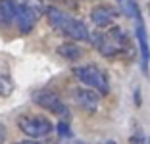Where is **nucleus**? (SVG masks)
I'll return each mask as SVG.
<instances>
[{
  "label": "nucleus",
  "instance_id": "5",
  "mask_svg": "<svg viewBox=\"0 0 150 144\" xmlns=\"http://www.w3.org/2000/svg\"><path fill=\"white\" fill-rule=\"evenodd\" d=\"M133 19H135V33H137L139 40V52H141V69L144 75L150 73V46H148V37H146V29L142 23V16L139 12V6L133 10Z\"/></svg>",
  "mask_w": 150,
  "mask_h": 144
},
{
  "label": "nucleus",
  "instance_id": "13",
  "mask_svg": "<svg viewBox=\"0 0 150 144\" xmlns=\"http://www.w3.org/2000/svg\"><path fill=\"white\" fill-rule=\"evenodd\" d=\"M12 92V81H10L6 75H0V94L8 96Z\"/></svg>",
  "mask_w": 150,
  "mask_h": 144
},
{
  "label": "nucleus",
  "instance_id": "17",
  "mask_svg": "<svg viewBox=\"0 0 150 144\" xmlns=\"http://www.w3.org/2000/svg\"><path fill=\"white\" fill-rule=\"evenodd\" d=\"M18 144H40V142H35V140H23V142H18Z\"/></svg>",
  "mask_w": 150,
  "mask_h": 144
},
{
  "label": "nucleus",
  "instance_id": "4",
  "mask_svg": "<svg viewBox=\"0 0 150 144\" xmlns=\"http://www.w3.org/2000/svg\"><path fill=\"white\" fill-rule=\"evenodd\" d=\"M73 75L77 81L85 85V87H91L94 90L102 92V94H108L110 90V85H108V77L104 75V71L98 69L96 66H79L73 69Z\"/></svg>",
  "mask_w": 150,
  "mask_h": 144
},
{
  "label": "nucleus",
  "instance_id": "1",
  "mask_svg": "<svg viewBox=\"0 0 150 144\" xmlns=\"http://www.w3.org/2000/svg\"><path fill=\"white\" fill-rule=\"evenodd\" d=\"M46 19H48L50 27L58 29L60 33H64L66 37H69L73 40H88L91 39L88 27L83 21L71 18L69 13L62 12L60 8H54V6L46 8Z\"/></svg>",
  "mask_w": 150,
  "mask_h": 144
},
{
  "label": "nucleus",
  "instance_id": "12",
  "mask_svg": "<svg viewBox=\"0 0 150 144\" xmlns=\"http://www.w3.org/2000/svg\"><path fill=\"white\" fill-rule=\"evenodd\" d=\"M115 2H117L121 13H123V16H127V18H131V16H133V10L137 8L135 0H115Z\"/></svg>",
  "mask_w": 150,
  "mask_h": 144
},
{
  "label": "nucleus",
  "instance_id": "16",
  "mask_svg": "<svg viewBox=\"0 0 150 144\" xmlns=\"http://www.w3.org/2000/svg\"><path fill=\"white\" fill-rule=\"evenodd\" d=\"M6 140V127L4 125H0V144Z\"/></svg>",
  "mask_w": 150,
  "mask_h": 144
},
{
  "label": "nucleus",
  "instance_id": "20",
  "mask_svg": "<svg viewBox=\"0 0 150 144\" xmlns=\"http://www.w3.org/2000/svg\"><path fill=\"white\" fill-rule=\"evenodd\" d=\"M148 144H150V140H148Z\"/></svg>",
  "mask_w": 150,
  "mask_h": 144
},
{
  "label": "nucleus",
  "instance_id": "7",
  "mask_svg": "<svg viewBox=\"0 0 150 144\" xmlns=\"http://www.w3.org/2000/svg\"><path fill=\"white\" fill-rule=\"evenodd\" d=\"M33 100H35V104H39L40 108L48 109V112L60 115V117H64V119L69 117L67 106L64 104L62 98H60L58 94H54L52 90H37L35 94H33Z\"/></svg>",
  "mask_w": 150,
  "mask_h": 144
},
{
  "label": "nucleus",
  "instance_id": "6",
  "mask_svg": "<svg viewBox=\"0 0 150 144\" xmlns=\"http://www.w3.org/2000/svg\"><path fill=\"white\" fill-rule=\"evenodd\" d=\"M18 127L25 133L27 136H33V138H40V136H46L52 133V123L46 117H40V115H23L18 119Z\"/></svg>",
  "mask_w": 150,
  "mask_h": 144
},
{
  "label": "nucleus",
  "instance_id": "9",
  "mask_svg": "<svg viewBox=\"0 0 150 144\" xmlns=\"http://www.w3.org/2000/svg\"><path fill=\"white\" fill-rule=\"evenodd\" d=\"M73 98H75V102H77L83 109H87V112H96L98 109L100 98H98V94L94 90H88V88H75Z\"/></svg>",
  "mask_w": 150,
  "mask_h": 144
},
{
  "label": "nucleus",
  "instance_id": "10",
  "mask_svg": "<svg viewBox=\"0 0 150 144\" xmlns=\"http://www.w3.org/2000/svg\"><path fill=\"white\" fill-rule=\"evenodd\" d=\"M18 0H0V27H10L16 21Z\"/></svg>",
  "mask_w": 150,
  "mask_h": 144
},
{
  "label": "nucleus",
  "instance_id": "8",
  "mask_svg": "<svg viewBox=\"0 0 150 144\" xmlns=\"http://www.w3.org/2000/svg\"><path fill=\"white\" fill-rule=\"evenodd\" d=\"M115 18H117V10L110 4H98L91 12V19L96 27H110Z\"/></svg>",
  "mask_w": 150,
  "mask_h": 144
},
{
  "label": "nucleus",
  "instance_id": "3",
  "mask_svg": "<svg viewBox=\"0 0 150 144\" xmlns=\"http://www.w3.org/2000/svg\"><path fill=\"white\" fill-rule=\"evenodd\" d=\"M44 6L40 0H21L18 2V12H16V23H18L21 33H29L35 27L37 19L40 18Z\"/></svg>",
  "mask_w": 150,
  "mask_h": 144
},
{
  "label": "nucleus",
  "instance_id": "18",
  "mask_svg": "<svg viewBox=\"0 0 150 144\" xmlns=\"http://www.w3.org/2000/svg\"><path fill=\"white\" fill-rule=\"evenodd\" d=\"M104 144H115V142H114V140H108V142H104Z\"/></svg>",
  "mask_w": 150,
  "mask_h": 144
},
{
  "label": "nucleus",
  "instance_id": "15",
  "mask_svg": "<svg viewBox=\"0 0 150 144\" xmlns=\"http://www.w3.org/2000/svg\"><path fill=\"white\" fill-rule=\"evenodd\" d=\"M142 142H144V136H142L141 131H137V135L131 136V144H142Z\"/></svg>",
  "mask_w": 150,
  "mask_h": 144
},
{
  "label": "nucleus",
  "instance_id": "14",
  "mask_svg": "<svg viewBox=\"0 0 150 144\" xmlns=\"http://www.w3.org/2000/svg\"><path fill=\"white\" fill-rule=\"evenodd\" d=\"M58 133H60V136H64V138H69V136H71V131H69L67 121H60V123H58Z\"/></svg>",
  "mask_w": 150,
  "mask_h": 144
},
{
  "label": "nucleus",
  "instance_id": "11",
  "mask_svg": "<svg viewBox=\"0 0 150 144\" xmlns=\"http://www.w3.org/2000/svg\"><path fill=\"white\" fill-rule=\"evenodd\" d=\"M58 54L62 58H66V60H79L83 56V50L77 44H62L58 48Z\"/></svg>",
  "mask_w": 150,
  "mask_h": 144
},
{
  "label": "nucleus",
  "instance_id": "19",
  "mask_svg": "<svg viewBox=\"0 0 150 144\" xmlns=\"http://www.w3.org/2000/svg\"><path fill=\"white\" fill-rule=\"evenodd\" d=\"M146 8H148V12H150V4H148V6H146Z\"/></svg>",
  "mask_w": 150,
  "mask_h": 144
},
{
  "label": "nucleus",
  "instance_id": "2",
  "mask_svg": "<svg viewBox=\"0 0 150 144\" xmlns=\"http://www.w3.org/2000/svg\"><path fill=\"white\" fill-rule=\"evenodd\" d=\"M91 40L94 42L96 50L106 58H112V56H119L121 52H125L127 48V35L123 33L121 27H110L106 33H100L96 31Z\"/></svg>",
  "mask_w": 150,
  "mask_h": 144
}]
</instances>
